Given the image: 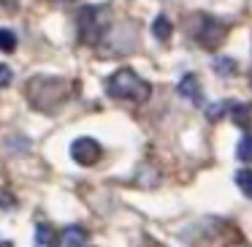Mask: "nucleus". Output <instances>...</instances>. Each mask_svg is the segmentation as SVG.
Segmentation results:
<instances>
[{
  "mask_svg": "<svg viewBox=\"0 0 252 247\" xmlns=\"http://www.w3.org/2000/svg\"><path fill=\"white\" fill-rule=\"evenodd\" d=\"M220 111H225V106H222V104H214L212 109H209V117H212V120H217V117H220Z\"/></svg>",
  "mask_w": 252,
  "mask_h": 247,
  "instance_id": "obj_14",
  "label": "nucleus"
},
{
  "mask_svg": "<svg viewBox=\"0 0 252 247\" xmlns=\"http://www.w3.org/2000/svg\"><path fill=\"white\" fill-rule=\"evenodd\" d=\"M236 185L241 187V193H244L247 198H252V171L250 169L239 171V174H236Z\"/></svg>",
  "mask_w": 252,
  "mask_h": 247,
  "instance_id": "obj_9",
  "label": "nucleus"
},
{
  "mask_svg": "<svg viewBox=\"0 0 252 247\" xmlns=\"http://www.w3.org/2000/svg\"><path fill=\"white\" fill-rule=\"evenodd\" d=\"M14 46H17V35H14L11 30L0 28V49H3V52H11Z\"/></svg>",
  "mask_w": 252,
  "mask_h": 247,
  "instance_id": "obj_11",
  "label": "nucleus"
},
{
  "mask_svg": "<svg viewBox=\"0 0 252 247\" xmlns=\"http://www.w3.org/2000/svg\"><path fill=\"white\" fill-rule=\"evenodd\" d=\"M214 71H217L220 76H233L236 60H230V57H217V60H214Z\"/></svg>",
  "mask_w": 252,
  "mask_h": 247,
  "instance_id": "obj_8",
  "label": "nucleus"
},
{
  "mask_svg": "<svg viewBox=\"0 0 252 247\" xmlns=\"http://www.w3.org/2000/svg\"><path fill=\"white\" fill-rule=\"evenodd\" d=\"M239 158L244 160V163H250V160H252V136H244L239 141Z\"/></svg>",
  "mask_w": 252,
  "mask_h": 247,
  "instance_id": "obj_12",
  "label": "nucleus"
},
{
  "mask_svg": "<svg viewBox=\"0 0 252 247\" xmlns=\"http://www.w3.org/2000/svg\"><path fill=\"white\" fill-rule=\"evenodd\" d=\"M8 82H11V68L0 63V87H6Z\"/></svg>",
  "mask_w": 252,
  "mask_h": 247,
  "instance_id": "obj_13",
  "label": "nucleus"
},
{
  "mask_svg": "<svg viewBox=\"0 0 252 247\" xmlns=\"http://www.w3.org/2000/svg\"><path fill=\"white\" fill-rule=\"evenodd\" d=\"M103 28H106L103 8H98V6L82 8V14H79V35H82V41L95 44V41L103 35Z\"/></svg>",
  "mask_w": 252,
  "mask_h": 247,
  "instance_id": "obj_2",
  "label": "nucleus"
},
{
  "mask_svg": "<svg viewBox=\"0 0 252 247\" xmlns=\"http://www.w3.org/2000/svg\"><path fill=\"white\" fill-rule=\"evenodd\" d=\"M84 239H87V231L79 228V225H71L60 234V247H84Z\"/></svg>",
  "mask_w": 252,
  "mask_h": 247,
  "instance_id": "obj_5",
  "label": "nucleus"
},
{
  "mask_svg": "<svg viewBox=\"0 0 252 247\" xmlns=\"http://www.w3.org/2000/svg\"><path fill=\"white\" fill-rule=\"evenodd\" d=\"M35 247H52V228L49 225H35Z\"/></svg>",
  "mask_w": 252,
  "mask_h": 247,
  "instance_id": "obj_10",
  "label": "nucleus"
},
{
  "mask_svg": "<svg viewBox=\"0 0 252 247\" xmlns=\"http://www.w3.org/2000/svg\"><path fill=\"white\" fill-rule=\"evenodd\" d=\"M179 95H185V98H190V101H201V87H198L195 73H187L179 82Z\"/></svg>",
  "mask_w": 252,
  "mask_h": 247,
  "instance_id": "obj_6",
  "label": "nucleus"
},
{
  "mask_svg": "<svg viewBox=\"0 0 252 247\" xmlns=\"http://www.w3.org/2000/svg\"><path fill=\"white\" fill-rule=\"evenodd\" d=\"M222 35H225L222 22H217V19H206V22H203V30L198 33V41H201V46H206V49H214V46L222 41Z\"/></svg>",
  "mask_w": 252,
  "mask_h": 247,
  "instance_id": "obj_4",
  "label": "nucleus"
},
{
  "mask_svg": "<svg viewBox=\"0 0 252 247\" xmlns=\"http://www.w3.org/2000/svg\"><path fill=\"white\" fill-rule=\"evenodd\" d=\"M71 158L76 160V163H82V166L98 163L100 160V144L95 141V139H87V136L76 139V141L71 144Z\"/></svg>",
  "mask_w": 252,
  "mask_h": 247,
  "instance_id": "obj_3",
  "label": "nucleus"
},
{
  "mask_svg": "<svg viewBox=\"0 0 252 247\" xmlns=\"http://www.w3.org/2000/svg\"><path fill=\"white\" fill-rule=\"evenodd\" d=\"M152 33H155V38H160V41H168L171 38V22L165 17H158L152 22Z\"/></svg>",
  "mask_w": 252,
  "mask_h": 247,
  "instance_id": "obj_7",
  "label": "nucleus"
},
{
  "mask_svg": "<svg viewBox=\"0 0 252 247\" xmlns=\"http://www.w3.org/2000/svg\"><path fill=\"white\" fill-rule=\"evenodd\" d=\"M106 87H109V95H114V98L136 101V104H144V101L149 98V93H152V87H149V84L144 82L136 71H130V68L117 71L114 76L109 79V84H106Z\"/></svg>",
  "mask_w": 252,
  "mask_h": 247,
  "instance_id": "obj_1",
  "label": "nucleus"
}]
</instances>
